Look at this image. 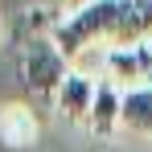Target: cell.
Masks as SVG:
<instances>
[{
    "instance_id": "1",
    "label": "cell",
    "mask_w": 152,
    "mask_h": 152,
    "mask_svg": "<svg viewBox=\"0 0 152 152\" xmlns=\"http://www.w3.org/2000/svg\"><path fill=\"white\" fill-rule=\"evenodd\" d=\"M115 12H119V0H91L82 8H70L62 21H53L50 37L66 58H78L91 45H107L111 25H115Z\"/></svg>"
},
{
    "instance_id": "2",
    "label": "cell",
    "mask_w": 152,
    "mask_h": 152,
    "mask_svg": "<svg viewBox=\"0 0 152 152\" xmlns=\"http://www.w3.org/2000/svg\"><path fill=\"white\" fill-rule=\"evenodd\" d=\"M70 74V58L53 45V37H29L25 53H21V78L37 99H50L58 95V86Z\"/></svg>"
},
{
    "instance_id": "3",
    "label": "cell",
    "mask_w": 152,
    "mask_h": 152,
    "mask_svg": "<svg viewBox=\"0 0 152 152\" xmlns=\"http://www.w3.org/2000/svg\"><path fill=\"white\" fill-rule=\"evenodd\" d=\"M144 41H152V0H119L107 50H132Z\"/></svg>"
},
{
    "instance_id": "4",
    "label": "cell",
    "mask_w": 152,
    "mask_h": 152,
    "mask_svg": "<svg viewBox=\"0 0 152 152\" xmlns=\"http://www.w3.org/2000/svg\"><path fill=\"white\" fill-rule=\"evenodd\" d=\"M95 91H99V82H95L91 74L70 70V74H66V82L58 86V95H53L58 115H62V119H70V124H86L91 103H95Z\"/></svg>"
},
{
    "instance_id": "5",
    "label": "cell",
    "mask_w": 152,
    "mask_h": 152,
    "mask_svg": "<svg viewBox=\"0 0 152 152\" xmlns=\"http://www.w3.org/2000/svg\"><path fill=\"white\" fill-rule=\"evenodd\" d=\"M119 132L152 140V86H148V82H144V86H127V91H124Z\"/></svg>"
},
{
    "instance_id": "6",
    "label": "cell",
    "mask_w": 152,
    "mask_h": 152,
    "mask_svg": "<svg viewBox=\"0 0 152 152\" xmlns=\"http://www.w3.org/2000/svg\"><path fill=\"white\" fill-rule=\"evenodd\" d=\"M119 107H124V91L103 78L99 91H95V103H91V115H86V127L95 136H115L119 132Z\"/></svg>"
},
{
    "instance_id": "7",
    "label": "cell",
    "mask_w": 152,
    "mask_h": 152,
    "mask_svg": "<svg viewBox=\"0 0 152 152\" xmlns=\"http://www.w3.org/2000/svg\"><path fill=\"white\" fill-rule=\"evenodd\" d=\"M103 78L115 82L119 91L144 86V58H140V45H132V50H103Z\"/></svg>"
},
{
    "instance_id": "8",
    "label": "cell",
    "mask_w": 152,
    "mask_h": 152,
    "mask_svg": "<svg viewBox=\"0 0 152 152\" xmlns=\"http://www.w3.org/2000/svg\"><path fill=\"white\" fill-rule=\"evenodd\" d=\"M0 140L8 144V148H29L33 140H37V119L29 115L25 107H4L0 111Z\"/></svg>"
},
{
    "instance_id": "9",
    "label": "cell",
    "mask_w": 152,
    "mask_h": 152,
    "mask_svg": "<svg viewBox=\"0 0 152 152\" xmlns=\"http://www.w3.org/2000/svg\"><path fill=\"white\" fill-rule=\"evenodd\" d=\"M140 58H144V82L152 86V41H144V45H140Z\"/></svg>"
},
{
    "instance_id": "10",
    "label": "cell",
    "mask_w": 152,
    "mask_h": 152,
    "mask_svg": "<svg viewBox=\"0 0 152 152\" xmlns=\"http://www.w3.org/2000/svg\"><path fill=\"white\" fill-rule=\"evenodd\" d=\"M66 4H70V8H82V4H91V0H66Z\"/></svg>"
}]
</instances>
